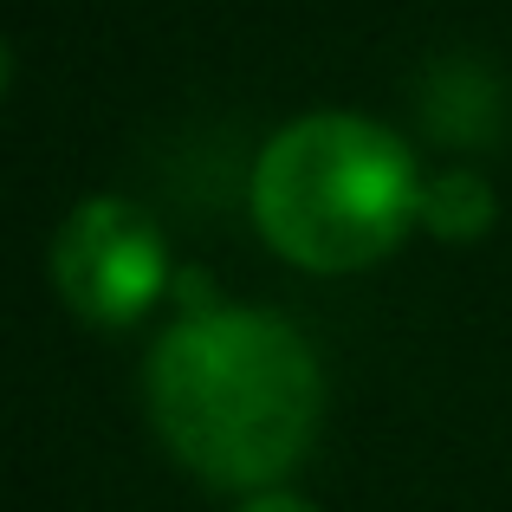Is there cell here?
I'll list each match as a JSON object with an SVG mask.
<instances>
[{"label": "cell", "mask_w": 512, "mask_h": 512, "mask_svg": "<svg viewBox=\"0 0 512 512\" xmlns=\"http://www.w3.org/2000/svg\"><path fill=\"white\" fill-rule=\"evenodd\" d=\"M325 409L318 357L286 318L208 305L150 350V422L195 480L266 493L305 461Z\"/></svg>", "instance_id": "6da1fadb"}, {"label": "cell", "mask_w": 512, "mask_h": 512, "mask_svg": "<svg viewBox=\"0 0 512 512\" xmlns=\"http://www.w3.org/2000/svg\"><path fill=\"white\" fill-rule=\"evenodd\" d=\"M240 512H318V506H305V500H292V493H260V500H247Z\"/></svg>", "instance_id": "5b68a950"}, {"label": "cell", "mask_w": 512, "mask_h": 512, "mask_svg": "<svg viewBox=\"0 0 512 512\" xmlns=\"http://www.w3.org/2000/svg\"><path fill=\"white\" fill-rule=\"evenodd\" d=\"M422 188L396 130L318 111L279 130L253 163V227L305 273H363L422 221Z\"/></svg>", "instance_id": "7a4b0ae2"}, {"label": "cell", "mask_w": 512, "mask_h": 512, "mask_svg": "<svg viewBox=\"0 0 512 512\" xmlns=\"http://www.w3.org/2000/svg\"><path fill=\"white\" fill-rule=\"evenodd\" d=\"M7 78H13V52H7V39H0V91H7Z\"/></svg>", "instance_id": "8992f818"}, {"label": "cell", "mask_w": 512, "mask_h": 512, "mask_svg": "<svg viewBox=\"0 0 512 512\" xmlns=\"http://www.w3.org/2000/svg\"><path fill=\"white\" fill-rule=\"evenodd\" d=\"M422 221L435 227L441 240H474L493 227V188L480 182L474 169H448L422 188Z\"/></svg>", "instance_id": "277c9868"}, {"label": "cell", "mask_w": 512, "mask_h": 512, "mask_svg": "<svg viewBox=\"0 0 512 512\" xmlns=\"http://www.w3.org/2000/svg\"><path fill=\"white\" fill-rule=\"evenodd\" d=\"M52 286L85 325H130L169 286V247L137 201L91 195L52 240Z\"/></svg>", "instance_id": "3957f363"}]
</instances>
